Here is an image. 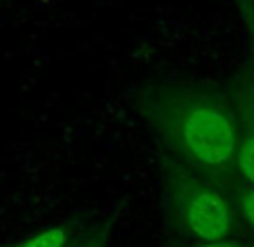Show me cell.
<instances>
[{
    "mask_svg": "<svg viewBox=\"0 0 254 247\" xmlns=\"http://www.w3.org/2000/svg\"><path fill=\"white\" fill-rule=\"evenodd\" d=\"M65 229L61 227H48L36 232L23 243V247H65Z\"/></svg>",
    "mask_w": 254,
    "mask_h": 247,
    "instance_id": "4",
    "label": "cell"
},
{
    "mask_svg": "<svg viewBox=\"0 0 254 247\" xmlns=\"http://www.w3.org/2000/svg\"><path fill=\"white\" fill-rule=\"evenodd\" d=\"M241 176L254 185V83L241 90L239 97V157Z\"/></svg>",
    "mask_w": 254,
    "mask_h": 247,
    "instance_id": "3",
    "label": "cell"
},
{
    "mask_svg": "<svg viewBox=\"0 0 254 247\" xmlns=\"http://www.w3.org/2000/svg\"><path fill=\"white\" fill-rule=\"evenodd\" d=\"M239 207H241V216L245 218V223L254 229V185H250V189L243 191Z\"/></svg>",
    "mask_w": 254,
    "mask_h": 247,
    "instance_id": "5",
    "label": "cell"
},
{
    "mask_svg": "<svg viewBox=\"0 0 254 247\" xmlns=\"http://www.w3.org/2000/svg\"><path fill=\"white\" fill-rule=\"evenodd\" d=\"M139 108L180 167L202 178L239 169V119L221 97L160 83L139 92Z\"/></svg>",
    "mask_w": 254,
    "mask_h": 247,
    "instance_id": "1",
    "label": "cell"
},
{
    "mask_svg": "<svg viewBox=\"0 0 254 247\" xmlns=\"http://www.w3.org/2000/svg\"><path fill=\"white\" fill-rule=\"evenodd\" d=\"M167 182L176 214L187 232L200 243L225 241L232 229V211L221 191L185 167L169 171Z\"/></svg>",
    "mask_w": 254,
    "mask_h": 247,
    "instance_id": "2",
    "label": "cell"
},
{
    "mask_svg": "<svg viewBox=\"0 0 254 247\" xmlns=\"http://www.w3.org/2000/svg\"><path fill=\"white\" fill-rule=\"evenodd\" d=\"M198 247H239L234 243H227V241H214V243H200Z\"/></svg>",
    "mask_w": 254,
    "mask_h": 247,
    "instance_id": "6",
    "label": "cell"
}]
</instances>
